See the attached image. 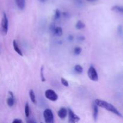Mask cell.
<instances>
[{
    "label": "cell",
    "mask_w": 123,
    "mask_h": 123,
    "mask_svg": "<svg viewBox=\"0 0 123 123\" xmlns=\"http://www.w3.org/2000/svg\"><path fill=\"white\" fill-rule=\"evenodd\" d=\"M95 103H96L98 106L104 108V109H106L108 111L111 112L113 114H115V115H118V116L120 117H123V115H121V113H120V112L118 111V110L114 105H112L111 103H108V102H106V101H103L100 99H96V100H95Z\"/></svg>",
    "instance_id": "obj_1"
},
{
    "label": "cell",
    "mask_w": 123,
    "mask_h": 123,
    "mask_svg": "<svg viewBox=\"0 0 123 123\" xmlns=\"http://www.w3.org/2000/svg\"><path fill=\"white\" fill-rule=\"evenodd\" d=\"M8 30V20L7 15L5 13L2 14V20L1 23V27H0V31L2 36L7 35Z\"/></svg>",
    "instance_id": "obj_2"
},
{
    "label": "cell",
    "mask_w": 123,
    "mask_h": 123,
    "mask_svg": "<svg viewBox=\"0 0 123 123\" xmlns=\"http://www.w3.org/2000/svg\"><path fill=\"white\" fill-rule=\"evenodd\" d=\"M44 120L46 123H53L54 121V116L52 111L50 109H46L43 112Z\"/></svg>",
    "instance_id": "obj_3"
},
{
    "label": "cell",
    "mask_w": 123,
    "mask_h": 123,
    "mask_svg": "<svg viewBox=\"0 0 123 123\" xmlns=\"http://www.w3.org/2000/svg\"><path fill=\"white\" fill-rule=\"evenodd\" d=\"M88 78H90V80L95 82L98 81V73H97V71H96V69L93 66H91L89 68L88 71Z\"/></svg>",
    "instance_id": "obj_4"
},
{
    "label": "cell",
    "mask_w": 123,
    "mask_h": 123,
    "mask_svg": "<svg viewBox=\"0 0 123 123\" xmlns=\"http://www.w3.org/2000/svg\"><path fill=\"white\" fill-rule=\"evenodd\" d=\"M45 97L47 99L49 100L52 101V102H55L58 98V94L52 90H47L45 91Z\"/></svg>",
    "instance_id": "obj_5"
},
{
    "label": "cell",
    "mask_w": 123,
    "mask_h": 123,
    "mask_svg": "<svg viewBox=\"0 0 123 123\" xmlns=\"http://www.w3.org/2000/svg\"><path fill=\"white\" fill-rule=\"evenodd\" d=\"M68 114L70 123H76L80 120V118L78 115H76V114H74L71 109H68Z\"/></svg>",
    "instance_id": "obj_6"
},
{
    "label": "cell",
    "mask_w": 123,
    "mask_h": 123,
    "mask_svg": "<svg viewBox=\"0 0 123 123\" xmlns=\"http://www.w3.org/2000/svg\"><path fill=\"white\" fill-rule=\"evenodd\" d=\"M8 94L10 95V97H8L7 100V103L9 107H13L15 103V98L13 95V93L12 91H9Z\"/></svg>",
    "instance_id": "obj_7"
},
{
    "label": "cell",
    "mask_w": 123,
    "mask_h": 123,
    "mask_svg": "<svg viewBox=\"0 0 123 123\" xmlns=\"http://www.w3.org/2000/svg\"><path fill=\"white\" fill-rule=\"evenodd\" d=\"M68 111L66 108H60V110L58 112V116L61 119H64L67 117Z\"/></svg>",
    "instance_id": "obj_8"
},
{
    "label": "cell",
    "mask_w": 123,
    "mask_h": 123,
    "mask_svg": "<svg viewBox=\"0 0 123 123\" xmlns=\"http://www.w3.org/2000/svg\"><path fill=\"white\" fill-rule=\"evenodd\" d=\"M52 31L53 32L54 35L56 36H61L62 35V29L61 27L60 26H52Z\"/></svg>",
    "instance_id": "obj_9"
},
{
    "label": "cell",
    "mask_w": 123,
    "mask_h": 123,
    "mask_svg": "<svg viewBox=\"0 0 123 123\" xmlns=\"http://www.w3.org/2000/svg\"><path fill=\"white\" fill-rule=\"evenodd\" d=\"M16 4L17 7L18 8L21 10H24L25 8V6H26V1L25 0H14Z\"/></svg>",
    "instance_id": "obj_10"
},
{
    "label": "cell",
    "mask_w": 123,
    "mask_h": 123,
    "mask_svg": "<svg viewBox=\"0 0 123 123\" xmlns=\"http://www.w3.org/2000/svg\"><path fill=\"white\" fill-rule=\"evenodd\" d=\"M13 48H14V50L16 51V52L17 53V54H19L20 56H23V54H22V52L21 49H20V48H19V45H18V44L17 43L16 41V40H13Z\"/></svg>",
    "instance_id": "obj_11"
},
{
    "label": "cell",
    "mask_w": 123,
    "mask_h": 123,
    "mask_svg": "<svg viewBox=\"0 0 123 123\" xmlns=\"http://www.w3.org/2000/svg\"><path fill=\"white\" fill-rule=\"evenodd\" d=\"M98 106L94 103L93 105V118L95 121H97V117H98Z\"/></svg>",
    "instance_id": "obj_12"
},
{
    "label": "cell",
    "mask_w": 123,
    "mask_h": 123,
    "mask_svg": "<svg viewBox=\"0 0 123 123\" xmlns=\"http://www.w3.org/2000/svg\"><path fill=\"white\" fill-rule=\"evenodd\" d=\"M29 94H30V99H31V102H32L34 104H36L37 103V101H36V95H35L34 92L32 90H31L29 92Z\"/></svg>",
    "instance_id": "obj_13"
},
{
    "label": "cell",
    "mask_w": 123,
    "mask_h": 123,
    "mask_svg": "<svg viewBox=\"0 0 123 123\" xmlns=\"http://www.w3.org/2000/svg\"><path fill=\"white\" fill-rule=\"evenodd\" d=\"M85 27V24H84L82 21H81V20L78 21V22L76 24V28L78 30H82V29H84Z\"/></svg>",
    "instance_id": "obj_14"
},
{
    "label": "cell",
    "mask_w": 123,
    "mask_h": 123,
    "mask_svg": "<svg viewBox=\"0 0 123 123\" xmlns=\"http://www.w3.org/2000/svg\"><path fill=\"white\" fill-rule=\"evenodd\" d=\"M112 10L113 11H115V12L123 14V7H121V6H115L112 8Z\"/></svg>",
    "instance_id": "obj_15"
},
{
    "label": "cell",
    "mask_w": 123,
    "mask_h": 123,
    "mask_svg": "<svg viewBox=\"0 0 123 123\" xmlns=\"http://www.w3.org/2000/svg\"><path fill=\"white\" fill-rule=\"evenodd\" d=\"M30 106H29L28 103H26L25 106V114L26 118H28L30 117Z\"/></svg>",
    "instance_id": "obj_16"
},
{
    "label": "cell",
    "mask_w": 123,
    "mask_h": 123,
    "mask_svg": "<svg viewBox=\"0 0 123 123\" xmlns=\"http://www.w3.org/2000/svg\"><path fill=\"white\" fill-rule=\"evenodd\" d=\"M74 70H75L78 73L80 74V73H82L83 72L84 69H83V67H82L81 66H80V65L79 64H77L74 66Z\"/></svg>",
    "instance_id": "obj_17"
},
{
    "label": "cell",
    "mask_w": 123,
    "mask_h": 123,
    "mask_svg": "<svg viewBox=\"0 0 123 123\" xmlns=\"http://www.w3.org/2000/svg\"><path fill=\"white\" fill-rule=\"evenodd\" d=\"M40 78H41V80H42V82H45L46 78L44 75V67H43V66H42V67H41L40 73Z\"/></svg>",
    "instance_id": "obj_18"
},
{
    "label": "cell",
    "mask_w": 123,
    "mask_h": 123,
    "mask_svg": "<svg viewBox=\"0 0 123 123\" xmlns=\"http://www.w3.org/2000/svg\"><path fill=\"white\" fill-rule=\"evenodd\" d=\"M60 16H61V12H60V10L58 9H56L55 10V13H54V19L55 20H57V19H58L60 18Z\"/></svg>",
    "instance_id": "obj_19"
},
{
    "label": "cell",
    "mask_w": 123,
    "mask_h": 123,
    "mask_svg": "<svg viewBox=\"0 0 123 123\" xmlns=\"http://www.w3.org/2000/svg\"><path fill=\"white\" fill-rule=\"evenodd\" d=\"M82 49L80 47H76L74 49V54L75 55H79L81 53Z\"/></svg>",
    "instance_id": "obj_20"
},
{
    "label": "cell",
    "mask_w": 123,
    "mask_h": 123,
    "mask_svg": "<svg viewBox=\"0 0 123 123\" xmlns=\"http://www.w3.org/2000/svg\"><path fill=\"white\" fill-rule=\"evenodd\" d=\"M61 83H62V84L64 86H66V87H68V86H69V84H68V81H67V80H66V79H64V78H61Z\"/></svg>",
    "instance_id": "obj_21"
},
{
    "label": "cell",
    "mask_w": 123,
    "mask_h": 123,
    "mask_svg": "<svg viewBox=\"0 0 123 123\" xmlns=\"http://www.w3.org/2000/svg\"><path fill=\"white\" fill-rule=\"evenodd\" d=\"M13 123H22V121L20 119H15L13 121Z\"/></svg>",
    "instance_id": "obj_22"
},
{
    "label": "cell",
    "mask_w": 123,
    "mask_h": 123,
    "mask_svg": "<svg viewBox=\"0 0 123 123\" xmlns=\"http://www.w3.org/2000/svg\"><path fill=\"white\" fill-rule=\"evenodd\" d=\"M78 40H80V41H82L85 40V38H84V36H80V37H78Z\"/></svg>",
    "instance_id": "obj_23"
},
{
    "label": "cell",
    "mask_w": 123,
    "mask_h": 123,
    "mask_svg": "<svg viewBox=\"0 0 123 123\" xmlns=\"http://www.w3.org/2000/svg\"><path fill=\"white\" fill-rule=\"evenodd\" d=\"M88 2H96L97 1V0H86Z\"/></svg>",
    "instance_id": "obj_24"
},
{
    "label": "cell",
    "mask_w": 123,
    "mask_h": 123,
    "mask_svg": "<svg viewBox=\"0 0 123 123\" xmlns=\"http://www.w3.org/2000/svg\"><path fill=\"white\" fill-rule=\"evenodd\" d=\"M27 123H35L36 121H33V120H28Z\"/></svg>",
    "instance_id": "obj_25"
},
{
    "label": "cell",
    "mask_w": 123,
    "mask_h": 123,
    "mask_svg": "<svg viewBox=\"0 0 123 123\" xmlns=\"http://www.w3.org/2000/svg\"><path fill=\"white\" fill-rule=\"evenodd\" d=\"M1 46H0V54H1Z\"/></svg>",
    "instance_id": "obj_26"
}]
</instances>
